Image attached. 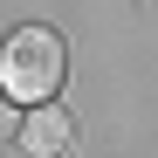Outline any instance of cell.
<instances>
[{"instance_id": "6da1fadb", "label": "cell", "mask_w": 158, "mask_h": 158, "mask_svg": "<svg viewBox=\"0 0 158 158\" xmlns=\"http://www.w3.org/2000/svg\"><path fill=\"white\" fill-rule=\"evenodd\" d=\"M62 69H69V48L55 28H14L0 41V96L7 103H41L62 89Z\"/></svg>"}, {"instance_id": "7a4b0ae2", "label": "cell", "mask_w": 158, "mask_h": 158, "mask_svg": "<svg viewBox=\"0 0 158 158\" xmlns=\"http://www.w3.org/2000/svg\"><path fill=\"white\" fill-rule=\"evenodd\" d=\"M69 138H76V131H69V117L55 110V103H41V110L21 124V144H28L35 158H62V151H69Z\"/></svg>"}, {"instance_id": "3957f363", "label": "cell", "mask_w": 158, "mask_h": 158, "mask_svg": "<svg viewBox=\"0 0 158 158\" xmlns=\"http://www.w3.org/2000/svg\"><path fill=\"white\" fill-rule=\"evenodd\" d=\"M7 138H21V117H14V103L0 96V144H7Z\"/></svg>"}]
</instances>
